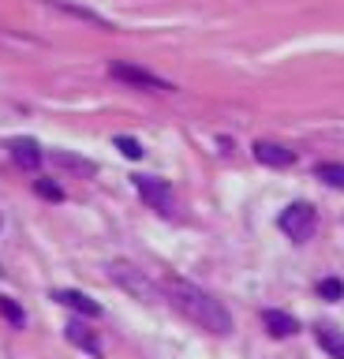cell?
Here are the masks:
<instances>
[{
    "label": "cell",
    "instance_id": "1",
    "mask_svg": "<svg viewBox=\"0 0 344 359\" xmlns=\"http://www.w3.org/2000/svg\"><path fill=\"white\" fill-rule=\"evenodd\" d=\"M161 288H165V296H169L172 307L180 311L184 318H191L195 325H202L206 333H217V337L232 333V314L221 307V299H214L206 288H198L184 277H165Z\"/></svg>",
    "mask_w": 344,
    "mask_h": 359
},
{
    "label": "cell",
    "instance_id": "2",
    "mask_svg": "<svg viewBox=\"0 0 344 359\" xmlns=\"http://www.w3.org/2000/svg\"><path fill=\"white\" fill-rule=\"evenodd\" d=\"M109 277H113L116 285L124 288L131 299H139V303H158V299H161V288L153 285V280H150L146 273H142L139 266L124 262V258H116V262H109Z\"/></svg>",
    "mask_w": 344,
    "mask_h": 359
},
{
    "label": "cell",
    "instance_id": "3",
    "mask_svg": "<svg viewBox=\"0 0 344 359\" xmlns=\"http://www.w3.org/2000/svg\"><path fill=\"white\" fill-rule=\"evenodd\" d=\"M277 229H281L288 240H296V243H303L315 236L318 229V213L310 202H292L288 210H281V217H277Z\"/></svg>",
    "mask_w": 344,
    "mask_h": 359
},
{
    "label": "cell",
    "instance_id": "4",
    "mask_svg": "<svg viewBox=\"0 0 344 359\" xmlns=\"http://www.w3.org/2000/svg\"><path fill=\"white\" fill-rule=\"evenodd\" d=\"M109 75H113L116 83L135 86V90H150V94H169V90H176L169 79L153 75V72H146V67H139V64H128V60H113L109 64Z\"/></svg>",
    "mask_w": 344,
    "mask_h": 359
},
{
    "label": "cell",
    "instance_id": "5",
    "mask_svg": "<svg viewBox=\"0 0 344 359\" xmlns=\"http://www.w3.org/2000/svg\"><path fill=\"white\" fill-rule=\"evenodd\" d=\"M135 191L142 195V202H146L150 210L165 213V217L172 213V187L165 184V180H153V176H135Z\"/></svg>",
    "mask_w": 344,
    "mask_h": 359
},
{
    "label": "cell",
    "instance_id": "6",
    "mask_svg": "<svg viewBox=\"0 0 344 359\" xmlns=\"http://www.w3.org/2000/svg\"><path fill=\"white\" fill-rule=\"evenodd\" d=\"M251 154H254V161L259 165H266V168H288L296 161V154L288 150V146H281V142H254L251 146Z\"/></svg>",
    "mask_w": 344,
    "mask_h": 359
},
{
    "label": "cell",
    "instance_id": "7",
    "mask_svg": "<svg viewBox=\"0 0 344 359\" xmlns=\"http://www.w3.org/2000/svg\"><path fill=\"white\" fill-rule=\"evenodd\" d=\"M53 299H57L60 307H71L75 314H83V318H97V314H102V303H94L79 288H57V292H53Z\"/></svg>",
    "mask_w": 344,
    "mask_h": 359
},
{
    "label": "cell",
    "instance_id": "8",
    "mask_svg": "<svg viewBox=\"0 0 344 359\" xmlns=\"http://www.w3.org/2000/svg\"><path fill=\"white\" fill-rule=\"evenodd\" d=\"M64 337L75 344V348H83L86 355H94V359H102V341H97V333L90 330L86 322H79V318H71L68 325H64Z\"/></svg>",
    "mask_w": 344,
    "mask_h": 359
},
{
    "label": "cell",
    "instance_id": "9",
    "mask_svg": "<svg viewBox=\"0 0 344 359\" xmlns=\"http://www.w3.org/2000/svg\"><path fill=\"white\" fill-rule=\"evenodd\" d=\"M8 150H12V161L19 168H27V172L41 165V146L34 139H12V142H8Z\"/></svg>",
    "mask_w": 344,
    "mask_h": 359
},
{
    "label": "cell",
    "instance_id": "10",
    "mask_svg": "<svg viewBox=\"0 0 344 359\" xmlns=\"http://www.w3.org/2000/svg\"><path fill=\"white\" fill-rule=\"evenodd\" d=\"M315 341L322 344V352H329V359H344V333L337 330V325L318 322L315 325Z\"/></svg>",
    "mask_w": 344,
    "mask_h": 359
},
{
    "label": "cell",
    "instance_id": "11",
    "mask_svg": "<svg viewBox=\"0 0 344 359\" xmlns=\"http://www.w3.org/2000/svg\"><path fill=\"white\" fill-rule=\"evenodd\" d=\"M262 325H266V333H270V337H292V333H299V322L292 318V314H284V311H262Z\"/></svg>",
    "mask_w": 344,
    "mask_h": 359
},
{
    "label": "cell",
    "instance_id": "12",
    "mask_svg": "<svg viewBox=\"0 0 344 359\" xmlns=\"http://www.w3.org/2000/svg\"><path fill=\"white\" fill-rule=\"evenodd\" d=\"M49 161L57 168H68V172H79V176H94L97 172L94 161H86V157H79V154H68V150H53Z\"/></svg>",
    "mask_w": 344,
    "mask_h": 359
},
{
    "label": "cell",
    "instance_id": "13",
    "mask_svg": "<svg viewBox=\"0 0 344 359\" xmlns=\"http://www.w3.org/2000/svg\"><path fill=\"white\" fill-rule=\"evenodd\" d=\"M315 176L322 180V184H329V187H340V191H344V165H337V161H322V165L315 168Z\"/></svg>",
    "mask_w": 344,
    "mask_h": 359
},
{
    "label": "cell",
    "instance_id": "14",
    "mask_svg": "<svg viewBox=\"0 0 344 359\" xmlns=\"http://www.w3.org/2000/svg\"><path fill=\"white\" fill-rule=\"evenodd\" d=\"M318 296L329 299V303L344 299V280H340V277H322V280H318Z\"/></svg>",
    "mask_w": 344,
    "mask_h": 359
},
{
    "label": "cell",
    "instance_id": "15",
    "mask_svg": "<svg viewBox=\"0 0 344 359\" xmlns=\"http://www.w3.org/2000/svg\"><path fill=\"white\" fill-rule=\"evenodd\" d=\"M60 11H71V15H79V19H86V22H97L102 30H113V22L109 19H102V15H94V11H86V8H75V4H64V0H53Z\"/></svg>",
    "mask_w": 344,
    "mask_h": 359
},
{
    "label": "cell",
    "instance_id": "16",
    "mask_svg": "<svg viewBox=\"0 0 344 359\" xmlns=\"http://www.w3.org/2000/svg\"><path fill=\"white\" fill-rule=\"evenodd\" d=\"M0 314H4V318L12 322V325H23V322H27L23 307H19V303H15L12 296H0Z\"/></svg>",
    "mask_w": 344,
    "mask_h": 359
},
{
    "label": "cell",
    "instance_id": "17",
    "mask_svg": "<svg viewBox=\"0 0 344 359\" xmlns=\"http://www.w3.org/2000/svg\"><path fill=\"white\" fill-rule=\"evenodd\" d=\"M34 191L41 198H49V202H64V187L53 184V180H34Z\"/></svg>",
    "mask_w": 344,
    "mask_h": 359
},
{
    "label": "cell",
    "instance_id": "18",
    "mask_svg": "<svg viewBox=\"0 0 344 359\" xmlns=\"http://www.w3.org/2000/svg\"><path fill=\"white\" fill-rule=\"evenodd\" d=\"M116 150L124 157H131V161H139V157H142V146H139V139H131V135H116Z\"/></svg>",
    "mask_w": 344,
    "mask_h": 359
}]
</instances>
